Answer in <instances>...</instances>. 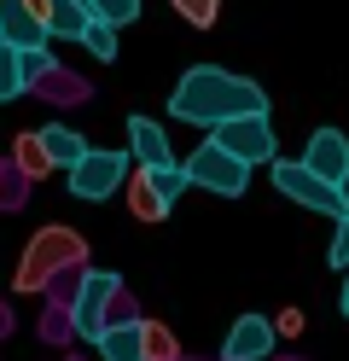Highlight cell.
Listing matches in <instances>:
<instances>
[{
  "instance_id": "obj_10",
  "label": "cell",
  "mask_w": 349,
  "mask_h": 361,
  "mask_svg": "<svg viewBox=\"0 0 349 361\" xmlns=\"http://www.w3.org/2000/svg\"><path fill=\"white\" fill-rule=\"evenodd\" d=\"M128 152H134V164H146V169H169L175 164V152H169V134H163V123L152 117H128Z\"/></svg>"
},
{
  "instance_id": "obj_15",
  "label": "cell",
  "mask_w": 349,
  "mask_h": 361,
  "mask_svg": "<svg viewBox=\"0 0 349 361\" xmlns=\"http://www.w3.org/2000/svg\"><path fill=\"white\" fill-rule=\"evenodd\" d=\"M70 338H82L76 332V309L47 298V309H41V344H70Z\"/></svg>"
},
{
  "instance_id": "obj_9",
  "label": "cell",
  "mask_w": 349,
  "mask_h": 361,
  "mask_svg": "<svg viewBox=\"0 0 349 361\" xmlns=\"http://www.w3.org/2000/svg\"><path fill=\"white\" fill-rule=\"evenodd\" d=\"M0 41H12V47H47L53 30L35 12V0H0Z\"/></svg>"
},
{
  "instance_id": "obj_24",
  "label": "cell",
  "mask_w": 349,
  "mask_h": 361,
  "mask_svg": "<svg viewBox=\"0 0 349 361\" xmlns=\"http://www.w3.org/2000/svg\"><path fill=\"white\" fill-rule=\"evenodd\" d=\"M134 321H140V303L128 298V286H123V291L111 298V326H134Z\"/></svg>"
},
{
  "instance_id": "obj_13",
  "label": "cell",
  "mask_w": 349,
  "mask_h": 361,
  "mask_svg": "<svg viewBox=\"0 0 349 361\" xmlns=\"http://www.w3.org/2000/svg\"><path fill=\"white\" fill-rule=\"evenodd\" d=\"M105 361H146V321H134V326H105V338L99 344Z\"/></svg>"
},
{
  "instance_id": "obj_27",
  "label": "cell",
  "mask_w": 349,
  "mask_h": 361,
  "mask_svg": "<svg viewBox=\"0 0 349 361\" xmlns=\"http://www.w3.org/2000/svg\"><path fill=\"white\" fill-rule=\"evenodd\" d=\"M338 192H343V216H349V175H343V180H338Z\"/></svg>"
},
{
  "instance_id": "obj_17",
  "label": "cell",
  "mask_w": 349,
  "mask_h": 361,
  "mask_svg": "<svg viewBox=\"0 0 349 361\" xmlns=\"http://www.w3.org/2000/svg\"><path fill=\"white\" fill-rule=\"evenodd\" d=\"M12 157H18L23 169H30V180H41L47 169H59V164H53V152H47V140H41V134H18V146H12Z\"/></svg>"
},
{
  "instance_id": "obj_23",
  "label": "cell",
  "mask_w": 349,
  "mask_h": 361,
  "mask_svg": "<svg viewBox=\"0 0 349 361\" xmlns=\"http://www.w3.org/2000/svg\"><path fill=\"white\" fill-rule=\"evenodd\" d=\"M82 280H87V268H64V274H59L53 286H47V298H53V303H76Z\"/></svg>"
},
{
  "instance_id": "obj_1",
  "label": "cell",
  "mask_w": 349,
  "mask_h": 361,
  "mask_svg": "<svg viewBox=\"0 0 349 361\" xmlns=\"http://www.w3.org/2000/svg\"><path fill=\"white\" fill-rule=\"evenodd\" d=\"M250 111H268V94L250 76H233L221 64H192L169 94V117L198 128H221L233 117H250Z\"/></svg>"
},
{
  "instance_id": "obj_16",
  "label": "cell",
  "mask_w": 349,
  "mask_h": 361,
  "mask_svg": "<svg viewBox=\"0 0 349 361\" xmlns=\"http://www.w3.org/2000/svg\"><path fill=\"white\" fill-rule=\"evenodd\" d=\"M35 94L59 99V105H76V99H87V82H82V76H70L64 64H53V71H47V82L35 87Z\"/></svg>"
},
{
  "instance_id": "obj_20",
  "label": "cell",
  "mask_w": 349,
  "mask_h": 361,
  "mask_svg": "<svg viewBox=\"0 0 349 361\" xmlns=\"http://www.w3.org/2000/svg\"><path fill=\"white\" fill-rule=\"evenodd\" d=\"M146 361H180V344L163 321H146Z\"/></svg>"
},
{
  "instance_id": "obj_11",
  "label": "cell",
  "mask_w": 349,
  "mask_h": 361,
  "mask_svg": "<svg viewBox=\"0 0 349 361\" xmlns=\"http://www.w3.org/2000/svg\"><path fill=\"white\" fill-rule=\"evenodd\" d=\"M302 164L320 169L326 180H343V175H349V140H343V128H314L309 152H302Z\"/></svg>"
},
{
  "instance_id": "obj_26",
  "label": "cell",
  "mask_w": 349,
  "mask_h": 361,
  "mask_svg": "<svg viewBox=\"0 0 349 361\" xmlns=\"http://www.w3.org/2000/svg\"><path fill=\"white\" fill-rule=\"evenodd\" d=\"M332 268H349V216H338V233H332Z\"/></svg>"
},
{
  "instance_id": "obj_5",
  "label": "cell",
  "mask_w": 349,
  "mask_h": 361,
  "mask_svg": "<svg viewBox=\"0 0 349 361\" xmlns=\"http://www.w3.org/2000/svg\"><path fill=\"white\" fill-rule=\"evenodd\" d=\"M128 175H134V152H87L70 169V192L76 198H111L116 187H128Z\"/></svg>"
},
{
  "instance_id": "obj_3",
  "label": "cell",
  "mask_w": 349,
  "mask_h": 361,
  "mask_svg": "<svg viewBox=\"0 0 349 361\" xmlns=\"http://www.w3.org/2000/svg\"><path fill=\"white\" fill-rule=\"evenodd\" d=\"M274 187H279V198H291V204H302V210L343 216V192H338V180H326L320 169L302 164V157H274Z\"/></svg>"
},
{
  "instance_id": "obj_8",
  "label": "cell",
  "mask_w": 349,
  "mask_h": 361,
  "mask_svg": "<svg viewBox=\"0 0 349 361\" xmlns=\"http://www.w3.org/2000/svg\"><path fill=\"white\" fill-rule=\"evenodd\" d=\"M274 355V321L268 314H239L221 344V361H268Z\"/></svg>"
},
{
  "instance_id": "obj_6",
  "label": "cell",
  "mask_w": 349,
  "mask_h": 361,
  "mask_svg": "<svg viewBox=\"0 0 349 361\" xmlns=\"http://www.w3.org/2000/svg\"><path fill=\"white\" fill-rule=\"evenodd\" d=\"M123 291V280L111 274V268H87V280H82V291H76V332L87 338V344H99L105 338V326H111V298Z\"/></svg>"
},
{
  "instance_id": "obj_18",
  "label": "cell",
  "mask_w": 349,
  "mask_h": 361,
  "mask_svg": "<svg viewBox=\"0 0 349 361\" xmlns=\"http://www.w3.org/2000/svg\"><path fill=\"white\" fill-rule=\"evenodd\" d=\"M82 47L99 59V64H111L116 59V24H105V18H93L87 24V35H82Z\"/></svg>"
},
{
  "instance_id": "obj_14",
  "label": "cell",
  "mask_w": 349,
  "mask_h": 361,
  "mask_svg": "<svg viewBox=\"0 0 349 361\" xmlns=\"http://www.w3.org/2000/svg\"><path fill=\"white\" fill-rule=\"evenodd\" d=\"M41 140H47V152H53V164H59V169H76L82 157H87V140H82L76 128H64V123H47V128H41Z\"/></svg>"
},
{
  "instance_id": "obj_4",
  "label": "cell",
  "mask_w": 349,
  "mask_h": 361,
  "mask_svg": "<svg viewBox=\"0 0 349 361\" xmlns=\"http://www.w3.org/2000/svg\"><path fill=\"white\" fill-rule=\"evenodd\" d=\"M186 175H192V187H204V192H221V198H239L245 192V180H250V164L239 152H227L216 134L186 157Z\"/></svg>"
},
{
  "instance_id": "obj_25",
  "label": "cell",
  "mask_w": 349,
  "mask_h": 361,
  "mask_svg": "<svg viewBox=\"0 0 349 361\" xmlns=\"http://www.w3.org/2000/svg\"><path fill=\"white\" fill-rule=\"evenodd\" d=\"M12 82H18V47H12V41H0V99L12 94Z\"/></svg>"
},
{
  "instance_id": "obj_19",
  "label": "cell",
  "mask_w": 349,
  "mask_h": 361,
  "mask_svg": "<svg viewBox=\"0 0 349 361\" xmlns=\"http://www.w3.org/2000/svg\"><path fill=\"white\" fill-rule=\"evenodd\" d=\"M23 187H30V169H23L18 157H6V164H0V198H6V210L23 204Z\"/></svg>"
},
{
  "instance_id": "obj_7",
  "label": "cell",
  "mask_w": 349,
  "mask_h": 361,
  "mask_svg": "<svg viewBox=\"0 0 349 361\" xmlns=\"http://www.w3.org/2000/svg\"><path fill=\"white\" fill-rule=\"evenodd\" d=\"M227 152H239L245 164H274V123H268V111H250V117H233L221 128H209Z\"/></svg>"
},
{
  "instance_id": "obj_30",
  "label": "cell",
  "mask_w": 349,
  "mask_h": 361,
  "mask_svg": "<svg viewBox=\"0 0 349 361\" xmlns=\"http://www.w3.org/2000/svg\"><path fill=\"white\" fill-rule=\"evenodd\" d=\"M180 361H192V355H180Z\"/></svg>"
},
{
  "instance_id": "obj_21",
  "label": "cell",
  "mask_w": 349,
  "mask_h": 361,
  "mask_svg": "<svg viewBox=\"0 0 349 361\" xmlns=\"http://www.w3.org/2000/svg\"><path fill=\"white\" fill-rule=\"evenodd\" d=\"M87 12L123 30V24H134V18H140V0H87Z\"/></svg>"
},
{
  "instance_id": "obj_2",
  "label": "cell",
  "mask_w": 349,
  "mask_h": 361,
  "mask_svg": "<svg viewBox=\"0 0 349 361\" xmlns=\"http://www.w3.org/2000/svg\"><path fill=\"white\" fill-rule=\"evenodd\" d=\"M64 268H87V239L76 228H41L18 262V291H47Z\"/></svg>"
},
{
  "instance_id": "obj_12",
  "label": "cell",
  "mask_w": 349,
  "mask_h": 361,
  "mask_svg": "<svg viewBox=\"0 0 349 361\" xmlns=\"http://www.w3.org/2000/svg\"><path fill=\"white\" fill-rule=\"evenodd\" d=\"M128 210L140 221H163V216H169V198H163V187L152 180L146 164H134V175H128Z\"/></svg>"
},
{
  "instance_id": "obj_29",
  "label": "cell",
  "mask_w": 349,
  "mask_h": 361,
  "mask_svg": "<svg viewBox=\"0 0 349 361\" xmlns=\"http://www.w3.org/2000/svg\"><path fill=\"white\" fill-rule=\"evenodd\" d=\"M274 361H297V355H274Z\"/></svg>"
},
{
  "instance_id": "obj_22",
  "label": "cell",
  "mask_w": 349,
  "mask_h": 361,
  "mask_svg": "<svg viewBox=\"0 0 349 361\" xmlns=\"http://www.w3.org/2000/svg\"><path fill=\"white\" fill-rule=\"evenodd\" d=\"M169 6H175L192 30H209V24H216V6H221V0H169Z\"/></svg>"
},
{
  "instance_id": "obj_28",
  "label": "cell",
  "mask_w": 349,
  "mask_h": 361,
  "mask_svg": "<svg viewBox=\"0 0 349 361\" xmlns=\"http://www.w3.org/2000/svg\"><path fill=\"white\" fill-rule=\"evenodd\" d=\"M338 303H343V314H349V286H343V298H338Z\"/></svg>"
}]
</instances>
